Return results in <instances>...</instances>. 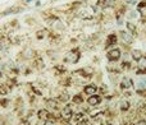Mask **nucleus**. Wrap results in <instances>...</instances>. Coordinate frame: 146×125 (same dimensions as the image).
Returning a JSON list of instances; mask_svg holds the SVG:
<instances>
[{"label":"nucleus","instance_id":"nucleus-12","mask_svg":"<svg viewBox=\"0 0 146 125\" xmlns=\"http://www.w3.org/2000/svg\"><path fill=\"white\" fill-rule=\"evenodd\" d=\"M72 102L74 103V105H81V103L83 102V97L80 95V93H77V95H74L72 97Z\"/></svg>","mask_w":146,"mask_h":125},{"label":"nucleus","instance_id":"nucleus-8","mask_svg":"<svg viewBox=\"0 0 146 125\" xmlns=\"http://www.w3.org/2000/svg\"><path fill=\"white\" fill-rule=\"evenodd\" d=\"M10 91H12V87H10L8 83H3V84H0V95L1 96H7Z\"/></svg>","mask_w":146,"mask_h":125},{"label":"nucleus","instance_id":"nucleus-2","mask_svg":"<svg viewBox=\"0 0 146 125\" xmlns=\"http://www.w3.org/2000/svg\"><path fill=\"white\" fill-rule=\"evenodd\" d=\"M81 58V53L78 50H72L68 53V55L66 56V61L71 63V64H76Z\"/></svg>","mask_w":146,"mask_h":125},{"label":"nucleus","instance_id":"nucleus-15","mask_svg":"<svg viewBox=\"0 0 146 125\" xmlns=\"http://www.w3.org/2000/svg\"><path fill=\"white\" fill-rule=\"evenodd\" d=\"M129 106H131V105H129L127 101H122V102H121V106H119V107H121L122 111H127V110L129 109Z\"/></svg>","mask_w":146,"mask_h":125},{"label":"nucleus","instance_id":"nucleus-3","mask_svg":"<svg viewBox=\"0 0 146 125\" xmlns=\"http://www.w3.org/2000/svg\"><path fill=\"white\" fill-rule=\"evenodd\" d=\"M101 96L100 95H91V96H88V98H87V103L90 106H98V105H100L101 103Z\"/></svg>","mask_w":146,"mask_h":125},{"label":"nucleus","instance_id":"nucleus-7","mask_svg":"<svg viewBox=\"0 0 146 125\" xmlns=\"http://www.w3.org/2000/svg\"><path fill=\"white\" fill-rule=\"evenodd\" d=\"M146 73V55H144L139 60V72L137 74H145Z\"/></svg>","mask_w":146,"mask_h":125},{"label":"nucleus","instance_id":"nucleus-5","mask_svg":"<svg viewBox=\"0 0 146 125\" xmlns=\"http://www.w3.org/2000/svg\"><path fill=\"white\" fill-rule=\"evenodd\" d=\"M96 92H98V87H96L95 84H92V83H90V84L83 87V93H86V95H88V96L95 95Z\"/></svg>","mask_w":146,"mask_h":125},{"label":"nucleus","instance_id":"nucleus-16","mask_svg":"<svg viewBox=\"0 0 146 125\" xmlns=\"http://www.w3.org/2000/svg\"><path fill=\"white\" fill-rule=\"evenodd\" d=\"M0 105H1V106H7L8 105V101L7 100H1V101H0Z\"/></svg>","mask_w":146,"mask_h":125},{"label":"nucleus","instance_id":"nucleus-13","mask_svg":"<svg viewBox=\"0 0 146 125\" xmlns=\"http://www.w3.org/2000/svg\"><path fill=\"white\" fill-rule=\"evenodd\" d=\"M117 41H118V38H117L115 35H111L108 37V45H114V43H117Z\"/></svg>","mask_w":146,"mask_h":125},{"label":"nucleus","instance_id":"nucleus-6","mask_svg":"<svg viewBox=\"0 0 146 125\" xmlns=\"http://www.w3.org/2000/svg\"><path fill=\"white\" fill-rule=\"evenodd\" d=\"M50 115L51 114L49 113V110H46V109H41V110H38V113H37V118L40 119V120H44V121H48L49 119H50Z\"/></svg>","mask_w":146,"mask_h":125},{"label":"nucleus","instance_id":"nucleus-4","mask_svg":"<svg viewBox=\"0 0 146 125\" xmlns=\"http://www.w3.org/2000/svg\"><path fill=\"white\" fill-rule=\"evenodd\" d=\"M60 116H62L63 119H66V120H69V119H72V116H73V111H72L71 106L67 105L66 107H64L63 110L60 111Z\"/></svg>","mask_w":146,"mask_h":125},{"label":"nucleus","instance_id":"nucleus-9","mask_svg":"<svg viewBox=\"0 0 146 125\" xmlns=\"http://www.w3.org/2000/svg\"><path fill=\"white\" fill-rule=\"evenodd\" d=\"M121 38L124 41V42H127V43H132V41H133L131 33L126 32V31H122V32H121Z\"/></svg>","mask_w":146,"mask_h":125},{"label":"nucleus","instance_id":"nucleus-11","mask_svg":"<svg viewBox=\"0 0 146 125\" xmlns=\"http://www.w3.org/2000/svg\"><path fill=\"white\" fill-rule=\"evenodd\" d=\"M131 55H132V59H133V60L139 61L140 59H141L142 56H144V54H142L140 50H133V51L131 53Z\"/></svg>","mask_w":146,"mask_h":125},{"label":"nucleus","instance_id":"nucleus-10","mask_svg":"<svg viewBox=\"0 0 146 125\" xmlns=\"http://www.w3.org/2000/svg\"><path fill=\"white\" fill-rule=\"evenodd\" d=\"M132 87V79H129V78H123L121 82V88H129Z\"/></svg>","mask_w":146,"mask_h":125},{"label":"nucleus","instance_id":"nucleus-1","mask_svg":"<svg viewBox=\"0 0 146 125\" xmlns=\"http://www.w3.org/2000/svg\"><path fill=\"white\" fill-rule=\"evenodd\" d=\"M121 56H122L121 49H111V50L108 51V54H106V58H108V60L111 61V63L118 61L119 59H121Z\"/></svg>","mask_w":146,"mask_h":125},{"label":"nucleus","instance_id":"nucleus-14","mask_svg":"<svg viewBox=\"0 0 146 125\" xmlns=\"http://www.w3.org/2000/svg\"><path fill=\"white\" fill-rule=\"evenodd\" d=\"M68 100H69V96L67 93H60L58 97V101H62V102H67Z\"/></svg>","mask_w":146,"mask_h":125}]
</instances>
